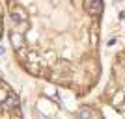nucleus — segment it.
I'll return each instance as SVG.
<instances>
[{"mask_svg": "<svg viewBox=\"0 0 125 119\" xmlns=\"http://www.w3.org/2000/svg\"><path fill=\"white\" fill-rule=\"evenodd\" d=\"M86 9L92 15H99L101 11H103V0H88L86 2Z\"/></svg>", "mask_w": 125, "mask_h": 119, "instance_id": "1", "label": "nucleus"}, {"mask_svg": "<svg viewBox=\"0 0 125 119\" xmlns=\"http://www.w3.org/2000/svg\"><path fill=\"white\" fill-rule=\"evenodd\" d=\"M11 21L13 22H26V11L19 6H15L11 9Z\"/></svg>", "mask_w": 125, "mask_h": 119, "instance_id": "2", "label": "nucleus"}, {"mask_svg": "<svg viewBox=\"0 0 125 119\" xmlns=\"http://www.w3.org/2000/svg\"><path fill=\"white\" fill-rule=\"evenodd\" d=\"M78 117H80V119H90V117H92V112H90L88 108H82L80 112H78Z\"/></svg>", "mask_w": 125, "mask_h": 119, "instance_id": "5", "label": "nucleus"}, {"mask_svg": "<svg viewBox=\"0 0 125 119\" xmlns=\"http://www.w3.org/2000/svg\"><path fill=\"white\" fill-rule=\"evenodd\" d=\"M22 41H24V39H22V36L19 34V32H13V34H11V43H13V47H15V48H21Z\"/></svg>", "mask_w": 125, "mask_h": 119, "instance_id": "3", "label": "nucleus"}, {"mask_svg": "<svg viewBox=\"0 0 125 119\" xmlns=\"http://www.w3.org/2000/svg\"><path fill=\"white\" fill-rule=\"evenodd\" d=\"M17 102H19V101H17V97L10 95V97L4 101V106H6V108H17Z\"/></svg>", "mask_w": 125, "mask_h": 119, "instance_id": "4", "label": "nucleus"}, {"mask_svg": "<svg viewBox=\"0 0 125 119\" xmlns=\"http://www.w3.org/2000/svg\"><path fill=\"white\" fill-rule=\"evenodd\" d=\"M120 102H123V93H121V91H120L118 95H116V97H114V101H112V104H114V106H118Z\"/></svg>", "mask_w": 125, "mask_h": 119, "instance_id": "6", "label": "nucleus"}, {"mask_svg": "<svg viewBox=\"0 0 125 119\" xmlns=\"http://www.w3.org/2000/svg\"><path fill=\"white\" fill-rule=\"evenodd\" d=\"M2 54H4V48H2V47H0V56H2Z\"/></svg>", "mask_w": 125, "mask_h": 119, "instance_id": "7", "label": "nucleus"}]
</instances>
